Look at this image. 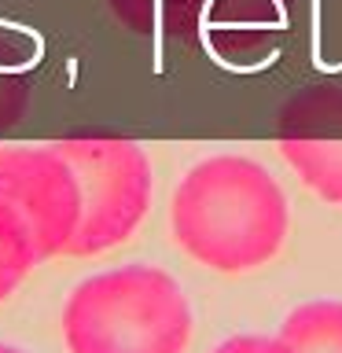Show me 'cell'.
I'll list each match as a JSON object with an SVG mask.
<instances>
[{
	"label": "cell",
	"mask_w": 342,
	"mask_h": 353,
	"mask_svg": "<svg viewBox=\"0 0 342 353\" xmlns=\"http://www.w3.org/2000/svg\"><path fill=\"white\" fill-rule=\"evenodd\" d=\"M210 353H287L276 335H232Z\"/></svg>",
	"instance_id": "cell-9"
},
{
	"label": "cell",
	"mask_w": 342,
	"mask_h": 353,
	"mask_svg": "<svg viewBox=\"0 0 342 353\" xmlns=\"http://www.w3.org/2000/svg\"><path fill=\"white\" fill-rule=\"evenodd\" d=\"M37 254H33L30 239L22 236V228L15 225V217L0 206V302L19 291V283L30 276V269H37Z\"/></svg>",
	"instance_id": "cell-8"
},
{
	"label": "cell",
	"mask_w": 342,
	"mask_h": 353,
	"mask_svg": "<svg viewBox=\"0 0 342 353\" xmlns=\"http://www.w3.org/2000/svg\"><path fill=\"white\" fill-rule=\"evenodd\" d=\"M0 353H22L19 346H8V342H0Z\"/></svg>",
	"instance_id": "cell-10"
},
{
	"label": "cell",
	"mask_w": 342,
	"mask_h": 353,
	"mask_svg": "<svg viewBox=\"0 0 342 353\" xmlns=\"http://www.w3.org/2000/svg\"><path fill=\"white\" fill-rule=\"evenodd\" d=\"M206 48L239 55L287 30L291 0H177Z\"/></svg>",
	"instance_id": "cell-6"
},
{
	"label": "cell",
	"mask_w": 342,
	"mask_h": 353,
	"mask_svg": "<svg viewBox=\"0 0 342 353\" xmlns=\"http://www.w3.org/2000/svg\"><path fill=\"white\" fill-rule=\"evenodd\" d=\"M0 206L15 217L37 261L59 258L81 217L70 165L52 148H0Z\"/></svg>",
	"instance_id": "cell-4"
},
{
	"label": "cell",
	"mask_w": 342,
	"mask_h": 353,
	"mask_svg": "<svg viewBox=\"0 0 342 353\" xmlns=\"http://www.w3.org/2000/svg\"><path fill=\"white\" fill-rule=\"evenodd\" d=\"M52 148L66 159L81 195L66 258H96L137 236L154 195L148 151L121 137H66Z\"/></svg>",
	"instance_id": "cell-3"
},
{
	"label": "cell",
	"mask_w": 342,
	"mask_h": 353,
	"mask_svg": "<svg viewBox=\"0 0 342 353\" xmlns=\"http://www.w3.org/2000/svg\"><path fill=\"white\" fill-rule=\"evenodd\" d=\"M276 339L287 353H342V298H313L294 305Z\"/></svg>",
	"instance_id": "cell-7"
},
{
	"label": "cell",
	"mask_w": 342,
	"mask_h": 353,
	"mask_svg": "<svg viewBox=\"0 0 342 353\" xmlns=\"http://www.w3.org/2000/svg\"><path fill=\"white\" fill-rule=\"evenodd\" d=\"M276 148L316 199L342 206V85H309L280 107Z\"/></svg>",
	"instance_id": "cell-5"
},
{
	"label": "cell",
	"mask_w": 342,
	"mask_h": 353,
	"mask_svg": "<svg viewBox=\"0 0 342 353\" xmlns=\"http://www.w3.org/2000/svg\"><path fill=\"white\" fill-rule=\"evenodd\" d=\"M170 228L203 269L236 276L269 265L291 232V206L280 181L258 159L236 151L206 154L170 199Z\"/></svg>",
	"instance_id": "cell-1"
},
{
	"label": "cell",
	"mask_w": 342,
	"mask_h": 353,
	"mask_svg": "<svg viewBox=\"0 0 342 353\" xmlns=\"http://www.w3.org/2000/svg\"><path fill=\"white\" fill-rule=\"evenodd\" d=\"M192 324L184 287L143 261L85 276L63 305L70 353H184Z\"/></svg>",
	"instance_id": "cell-2"
}]
</instances>
